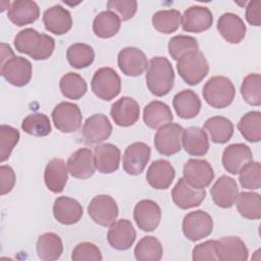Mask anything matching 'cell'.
Segmentation results:
<instances>
[{"label": "cell", "instance_id": "cell-2", "mask_svg": "<svg viewBox=\"0 0 261 261\" xmlns=\"http://www.w3.org/2000/svg\"><path fill=\"white\" fill-rule=\"evenodd\" d=\"M148 90L157 97L167 95L174 85V70L166 57L156 56L150 59L146 73Z\"/></svg>", "mask_w": 261, "mask_h": 261}, {"label": "cell", "instance_id": "cell-15", "mask_svg": "<svg viewBox=\"0 0 261 261\" xmlns=\"http://www.w3.org/2000/svg\"><path fill=\"white\" fill-rule=\"evenodd\" d=\"M159 205L149 199L139 201L134 208V220L138 227L144 231H153L161 220Z\"/></svg>", "mask_w": 261, "mask_h": 261}, {"label": "cell", "instance_id": "cell-25", "mask_svg": "<svg viewBox=\"0 0 261 261\" xmlns=\"http://www.w3.org/2000/svg\"><path fill=\"white\" fill-rule=\"evenodd\" d=\"M53 216L61 224L72 225L81 220L83 207L75 199L61 196L54 201Z\"/></svg>", "mask_w": 261, "mask_h": 261}, {"label": "cell", "instance_id": "cell-32", "mask_svg": "<svg viewBox=\"0 0 261 261\" xmlns=\"http://www.w3.org/2000/svg\"><path fill=\"white\" fill-rule=\"evenodd\" d=\"M172 105L177 116L182 119H192L201 110V100L192 90H182L175 94Z\"/></svg>", "mask_w": 261, "mask_h": 261}, {"label": "cell", "instance_id": "cell-16", "mask_svg": "<svg viewBox=\"0 0 261 261\" xmlns=\"http://www.w3.org/2000/svg\"><path fill=\"white\" fill-rule=\"evenodd\" d=\"M112 133V125L108 117L102 113L88 117L83 125L82 134L87 144H99L107 140Z\"/></svg>", "mask_w": 261, "mask_h": 261}, {"label": "cell", "instance_id": "cell-28", "mask_svg": "<svg viewBox=\"0 0 261 261\" xmlns=\"http://www.w3.org/2000/svg\"><path fill=\"white\" fill-rule=\"evenodd\" d=\"M217 258L219 261H246L249 251L238 237H224L216 240Z\"/></svg>", "mask_w": 261, "mask_h": 261}, {"label": "cell", "instance_id": "cell-17", "mask_svg": "<svg viewBox=\"0 0 261 261\" xmlns=\"http://www.w3.org/2000/svg\"><path fill=\"white\" fill-rule=\"evenodd\" d=\"M213 14L205 6L195 5L189 7L181 15V27L188 33H202L211 28Z\"/></svg>", "mask_w": 261, "mask_h": 261}, {"label": "cell", "instance_id": "cell-13", "mask_svg": "<svg viewBox=\"0 0 261 261\" xmlns=\"http://www.w3.org/2000/svg\"><path fill=\"white\" fill-rule=\"evenodd\" d=\"M137 233L133 223L127 219H119L109 225L107 242L111 248L118 251L128 250L135 243Z\"/></svg>", "mask_w": 261, "mask_h": 261}, {"label": "cell", "instance_id": "cell-19", "mask_svg": "<svg viewBox=\"0 0 261 261\" xmlns=\"http://www.w3.org/2000/svg\"><path fill=\"white\" fill-rule=\"evenodd\" d=\"M206 197L205 189L199 190L191 187L184 177H180L171 191L173 203L180 209L187 210L201 205Z\"/></svg>", "mask_w": 261, "mask_h": 261}, {"label": "cell", "instance_id": "cell-50", "mask_svg": "<svg viewBox=\"0 0 261 261\" xmlns=\"http://www.w3.org/2000/svg\"><path fill=\"white\" fill-rule=\"evenodd\" d=\"M192 258L194 261H217L216 240H209L195 246Z\"/></svg>", "mask_w": 261, "mask_h": 261}, {"label": "cell", "instance_id": "cell-52", "mask_svg": "<svg viewBox=\"0 0 261 261\" xmlns=\"http://www.w3.org/2000/svg\"><path fill=\"white\" fill-rule=\"evenodd\" d=\"M246 19L249 24L261 25V2L259 0L250 1L246 7Z\"/></svg>", "mask_w": 261, "mask_h": 261}, {"label": "cell", "instance_id": "cell-29", "mask_svg": "<svg viewBox=\"0 0 261 261\" xmlns=\"http://www.w3.org/2000/svg\"><path fill=\"white\" fill-rule=\"evenodd\" d=\"M39 16L40 8L35 1L31 0L13 1L7 11V17L17 27L31 24L35 22Z\"/></svg>", "mask_w": 261, "mask_h": 261}, {"label": "cell", "instance_id": "cell-14", "mask_svg": "<svg viewBox=\"0 0 261 261\" xmlns=\"http://www.w3.org/2000/svg\"><path fill=\"white\" fill-rule=\"evenodd\" d=\"M145 53L136 47H125L117 55V65L127 76L141 75L148 67Z\"/></svg>", "mask_w": 261, "mask_h": 261}, {"label": "cell", "instance_id": "cell-6", "mask_svg": "<svg viewBox=\"0 0 261 261\" xmlns=\"http://www.w3.org/2000/svg\"><path fill=\"white\" fill-rule=\"evenodd\" d=\"M181 228L185 237L191 242L208 237L213 230V219L204 210L189 212L182 219Z\"/></svg>", "mask_w": 261, "mask_h": 261}, {"label": "cell", "instance_id": "cell-20", "mask_svg": "<svg viewBox=\"0 0 261 261\" xmlns=\"http://www.w3.org/2000/svg\"><path fill=\"white\" fill-rule=\"evenodd\" d=\"M68 172L75 178L87 179L95 173V158L89 148H80L67 159Z\"/></svg>", "mask_w": 261, "mask_h": 261}, {"label": "cell", "instance_id": "cell-33", "mask_svg": "<svg viewBox=\"0 0 261 261\" xmlns=\"http://www.w3.org/2000/svg\"><path fill=\"white\" fill-rule=\"evenodd\" d=\"M143 119L148 127L156 129L166 123L171 122L173 115L170 107L166 103L159 100H154L144 107Z\"/></svg>", "mask_w": 261, "mask_h": 261}, {"label": "cell", "instance_id": "cell-34", "mask_svg": "<svg viewBox=\"0 0 261 261\" xmlns=\"http://www.w3.org/2000/svg\"><path fill=\"white\" fill-rule=\"evenodd\" d=\"M37 254L41 260L54 261L60 258L63 252V244L60 237L54 232H45L39 236Z\"/></svg>", "mask_w": 261, "mask_h": 261}, {"label": "cell", "instance_id": "cell-1", "mask_svg": "<svg viewBox=\"0 0 261 261\" xmlns=\"http://www.w3.org/2000/svg\"><path fill=\"white\" fill-rule=\"evenodd\" d=\"M13 43L16 51L29 55L34 60L48 59L55 48V41L52 37L46 34H40L32 28L17 33Z\"/></svg>", "mask_w": 261, "mask_h": 261}, {"label": "cell", "instance_id": "cell-3", "mask_svg": "<svg viewBox=\"0 0 261 261\" xmlns=\"http://www.w3.org/2000/svg\"><path fill=\"white\" fill-rule=\"evenodd\" d=\"M202 94L208 105L213 108L221 109L232 103L236 89L228 77L224 75H215L206 82Z\"/></svg>", "mask_w": 261, "mask_h": 261}, {"label": "cell", "instance_id": "cell-21", "mask_svg": "<svg viewBox=\"0 0 261 261\" xmlns=\"http://www.w3.org/2000/svg\"><path fill=\"white\" fill-rule=\"evenodd\" d=\"M210 194L216 206L227 209L234 204L239 194V187L232 177L221 175L210 189Z\"/></svg>", "mask_w": 261, "mask_h": 261}, {"label": "cell", "instance_id": "cell-31", "mask_svg": "<svg viewBox=\"0 0 261 261\" xmlns=\"http://www.w3.org/2000/svg\"><path fill=\"white\" fill-rule=\"evenodd\" d=\"M181 142L185 151L191 156L201 157L209 150V140L206 132L197 126L184 129Z\"/></svg>", "mask_w": 261, "mask_h": 261}, {"label": "cell", "instance_id": "cell-42", "mask_svg": "<svg viewBox=\"0 0 261 261\" xmlns=\"http://www.w3.org/2000/svg\"><path fill=\"white\" fill-rule=\"evenodd\" d=\"M181 22V14L176 9L159 10L152 16V24L156 31L162 34L174 33Z\"/></svg>", "mask_w": 261, "mask_h": 261}, {"label": "cell", "instance_id": "cell-4", "mask_svg": "<svg viewBox=\"0 0 261 261\" xmlns=\"http://www.w3.org/2000/svg\"><path fill=\"white\" fill-rule=\"evenodd\" d=\"M176 69L186 84L195 86L208 74L209 64L205 55L195 50L186 53L177 60Z\"/></svg>", "mask_w": 261, "mask_h": 261}, {"label": "cell", "instance_id": "cell-41", "mask_svg": "<svg viewBox=\"0 0 261 261\" xmlns=\"http://www.w3.org/2000/svg\"><path fill=\"white\" fill-rule=\"evenodd\" d=\"M241 135L250 143H257L261 140V113L250 111L242 116L238 123Z\"/></svg>", "mask_w": 261, "mask_h": 261}, {"label": "cell", "instance_id": "cell-36", "mask_svg": "<svg viewBox=\"0 0 261 261\" xmlns=\"http://www.w3.org/2000/svg\"><path fill=\"white\" fill-rule=\"evenodd\" d=\"M121 25V19L113 11L106 10L98 13L93 20V32L101 39L114 37Z\"/></svg>", "mask_w": 261, "mask_h": 261}, {"label": "cell", "instance_id": "cell-27", "mask_svg": "<svg viewBox=\"0 0 261 261\" xmlns=\"http://www.w3.org/2000/svg\"><path fill=\"white\" fill-rule=\"evenodd\" d=\"M95 166L101 173H112L116 171L120 163V150L117 146L104 143L95 147L94 151Z\"/></svg>", "mask_w": 261, "mask_h": 261}, {"label": "cell", "instance_id": "cell-43", "mask_svg": "<svg viewBox=\"0 0 261 261\" xmlns=\"http://www.w3.org/2000/svg\"><path fill=\"white\" fill-rule=\"evenodd\" d=\"M21 129L31 136L46 137L51 133L50 119L44 113L29 114L21 122Z\"/></svg>", "mask_w": 261, "mask_h": 261}, {"label": "cell", "instance_id": "cell-37", "mask_svg": "<svg viewBox=\"0 0 261 261\" xmlns=\"http://www.w3.org/2000/svg\"><path fill=\"white\" fill-rule=\"evenodd\" d=\"M238 212L247 219L261 218V198L258 193L242 192L234 201Z\"/></svg>", "mask_w": 261, "mask_h": 261}, {"label": "cell", "instance_id": "cell-23", "mask_svg": "<svg viewBox=\"0 0 261 261\" xmlns=\"http://www.w3.org/2000/svg\"><path fill=\"white\" fill-rule=\"evenodd\" d=\"M175 177V169L168 160H154L146 173L148 184L156 190H166Z\"/></svg>", "mask_w": 261, "mask_h": 261}, {"label": "cell", "instance_id": "cell-44", "mask_svg": "<svg viewBox=\"0 0 261 261\" xmlns=\"http://www.w3.org/2000/svg\"><path fill=\"white\" fill-rule=\"evenodd\" d=\"M241 94L244 101L252 106L261 104V75L259 73H249L243 80Z\"/></svg>", "mask_w": 261, "mask_h": 261}, {"label": "cell", "instance_id": "cell-24", "mask_svg": "<svg viewBox=\"0 0 261 261\" xmlns=\"http://www.w3.org/2000/svg\"><path fill=\"white\" fill-rule=\"evenodd\" d=\"M43 23L48 32L60 36L69 32L72 27V18L67 9L61 5H54L44 11Z\"/></svg>", "mask_w": 261, "mask_h": 261}, {"label": "cell", "instance_id": "cell-47", "mask_svg": "<svg viewBox=\"0 0 261 261\" xmlns=\"http://www.w3.org/2000/svg\"><path fill=\"white\" fill-rule=\"evenodd\" d=\"M19 132L7 124L0 126V161L4 162L9 157L19 141Z\"/></svg>", "mask_w": 261, "mask_h": 261}, {"label": "cell", "instance_id": "cell-46", "mask_svg": "<svg viewBox=\"0 0 261 261\" xmlns=\"http://www.w3.org/2000/svg\"><path fill=\"white\" fill-rule=\"evenodd\" d=\"M195 50H199V43L191 36L177 35L168 42V53L176 61L186 53Z\"/></svg>", "mask_w": 261, "mask_h": 261}, {"label": "cell", "instance_id": "cell-39", "mask_svg": "<svg viewBox=\"0 0 261 261\" xmlns=\"http://www.w3.org/2000/svg\"><path fill=\"white\" fill-rule=\"evenodd\" d=\"M134 255L139 261H159L163 255V248L158 239L147 236L138 242Z\"/></svg>", "mask_w": 261, "mask_h": 261}, {"label": "cell", "instance_id": "cell-11", "mask_svg": "<svg viewBox=\"0 0 261 261\" xmlns=\"http://www.w3.org/2000/svg\"><path fill=\"white\" fill-rule=\"evenodd\" d=\"M184 178L193 188L203 190L214 179V170L205 159H189L184 165Z\"/></svg>", "mask_w": 261, "mask_h": 261}, {"label": "cell", "instance_id": "cell-7", "mask_svg": "<svg viewBox=\"0 0 261 261\" xmlns=\"http://www.w3.org/2000/svg\"><path fill=\"white\" fill-rule=\"evenodd\" d=\"M184 128L178 123H166L160 126L154 137L155 149L162 155L172 156L181 150Z\"/></svg>", "mask_w": 261, "mask_h": 261}, {"label": "cell", "instance_id": "cell-35", "mask_svg": "<svg viewBox=\"0 0 261 261\" xmlns=\"http://www.w3.org/2000/svg\"><path fill=\"white\" fill-rule=\"evenodd\" d=\"M203 127L215 144H225L233 135V123L228 118L219 115L208 118Z\"/></svg>", "mask_w": 261, "mask_h": 261}, {"label": "cell", "instance_id": "cell-45", "mask_svg": "<svg viewBox=\"0 0 261 261\" xmlns=\"http://www.w3.org/2000/svg\"><path fill=\"white\" fill-rule=\"evenodd\" d=\"M239 180L244 189L258 190L261 187V165L258 161L247 162L239 171Z\"/></svg>", "mask_w": 261, "mask_h": 261}, {"label": "cell", "instance_id": "cell-49", "mask_svg": "<svg viewBox=\"0 0 261 261\" xmlns=\"http://www.w3.org/2000/svg\"><path fill=\"white\" fill-rule=\"evenodd\" d=\"M107 8L116 13L121 20H128L135 16L138 3L136 0H109Z\"/></svg>", "mask_w": 261, "mask_h": 261}, {"label": "cell", "instance_id": "cell-8", "mask_svg": "<svg viewBox=\"0 0 261 261\" xmlns=\"http://www.w3.org/2000/svg\"><path fill=\"white\" fill-rule=\"evenodd\" d=\"M51 117L55 127L64 134L76 132L82 124V112L80 107L71 102H61L52 110Z\"/></svg>", "mask_w": 261, "mask_h": 261}, {"label": "cell", "instance_id": "cell-18", "mask_svg": "<svg viewBox=\"0 0 261 261\" xmlns=\"http://www.w3.org/2000/svg\"><path fill=\"white\" fill-rule=\"evenodd\" d=\"M110 115L118 126L134 125L140 117V105L134 98L121 97L111 105Z\"/></svg>", "mask_w": 261, "mask_h": 261}, {"label": "cell", "instance_id": "cell-38", "mask_svg": "<svg viewBox=\"0 0 261 261\" xmlns=\"http://www.w3.org/2000/svg\"><path fill=\"white\" fill-rule=\"evenodd\" d=\"M59 89L65 98L79 100L87 93L88 86L81 74L70 71L60 79Z\"/></svg>", "mask_w": 261, "mask_h": 261}, {"label": "cell", "instance_id": "cell-51", "mask_svg": "<svg viewBox=\"0 0 261 261\" xmlns=\"http://www.w3.org/2000/svg\"><path fill=\"white\" fill-rule=\"evenodd\" d=\"M16 181L15 172L9 165L0 166V194H8L14 188Z\"/></svg>", "mask_w": 261, "mask_h": 261}, {"label": "cell", "instance_id": "cell-48", "mask_svg": "<svg viewBox=\"0 0 261 261\" xmlns=\"http://www.w3.org/2000/svg\"><path fill=\"white\" fill-rule=\"evenodd\" d=\"M71 259L73 261H101L103 257L100 249L95 244L83 242L72 250Z\"/></svg>", "mask_w": 261, "mask_h": 261}, {"label": "cell", "instance_id": "cell-22", "mask_svg": "<svg viewBox=\"0 0 261 261\" xmlns=\"http://www.w3.org/2000/svg\"><path fill=\"white\" fill-rule=\"evenodd\" d=\"M218 33L230 44H239L246 36L247 28L243 19L232 12L223 13L217 20Z\"/></svg>", "mask_w": 261, "mask_h": 261}, {"label": "cell", "instance_id": "cell-40", "mask_svg": "<svg viewBox=\"0 0 261 261\" xmlns=\"http://www.w3.org/2000/svg\"><path fill=\"white\" fill-rule=\"evenodd\" d=\"M66 58L71 67L82 69L93 63L95 59V52L88 44L74 43L67 48Z\"/></svg>", "mask_w": 261, "mask_h": 261}, {"label": "cell", "instance_id": "cell-26", "mask_svg": "<svg viewBox=\"0 0 261 261\" xmlns=\"http://www.w3.org/2000/svg\"><path fill=\"white\" fill-rule=\"evenodd\" d=\"M221 160L224 169L234 175L247 162L252 160V151L243 143L231 144L223 150Z\"/></svg>", "mask_w": 261, "mask_h": 261}, {"label": "cell", "instance_id": "cell-5", "mask_svg": "<svg viewBox=\"0 0 261 261\" xmlns=\"http://www.w3.org/2000/svg\"><path fill=\"white\" fill-rule=\"evenodd\" d=\"M91 88L99 99L110 101L119 95L121 80L111 67H101L95 71L91 81Z\"/></svg>", "mask_w": 261, "mask_h": 261}, {"label": "cell", "instance_id": "cell-10", "mask_svg": "<svg viewBox=\"0 0 261 261\" xmlns=\"http://www.w3.org/2000/svg\"><path fill=\"white\" fill-rule=\"evenodd\" d=\"M88 214L95 223L106 227L116 220L118 207L111 196L98 195L88 205Z\"/></svg>", "mask_w": 261, "mask_h": 261}, {"label": "cell", "instance_id": "cell-12", "mask_svg": "<svg viewBox=\"0 0 261 261\" xmlns=\"http://www.w3.org/2000/svg\"><path fill=\"white\" fill-rule=\"evenodd\" d=\"M151 148L143 142H135L128 145L122 158V167L129 175L141 174L150 160Z\"/></svg>", "mask_w": 261, "mask_h": 261}, {"label": "cell", "instance_id": "cell-9", "mask_svg": "<svg viewBox=\"0 0 261 261\" xmlns=\"http://www.w3.org/2000/svg\"><path fill=\"white\" fill-rule=\"evenodd\" d=\"M32 63L21 56H13L1 62V75L12 86L24 87L32 79Z\"/></svg>", "mask_w": 261, "mask_h": 261}, {"label": "cell", "instance_id": "cell-30", "mask_svg": "<svg viewBox=\"0 0 261 261\" xmlns=\"http://www.w3.org/2000/svg\"><path fill=\"white\" fill-rule=\"evenodd\" d=\"M68 179V169L63 159L53 158L46 165L44 171V181L49 191L61 193Z\"/></svg>", "mask_w": 261, "mask_h": 261}]
</instances>
